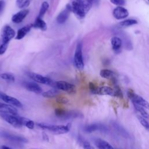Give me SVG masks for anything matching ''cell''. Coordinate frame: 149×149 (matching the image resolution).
Segmentation results:
<instances>
[{
  "label": "cell",
  "instance_id": "6da1fadb",
  "mask_svg": "<svg viewBox=\"0 0 149 149\" xmlns=\"http://www.w3.org/2000/svg\"><path fill=\"white\" fill-rule=\"evenodd\" d=\"M37 125L41 129L49 132L54 134H62L67 133L69 132L72 127L71 123H68L66 125H53L38 123Z\"/></svg>",
  "mask_w": 149,
  "mask_h": 149
},
{
  "label": "cell",
  "instance_id": "7a4b0ae2",
  "mask_svg": "<svg viewBox=\"0 0 149 149\" xmlns=\"http://www.w3.org/2000/svg\"><path fill=\"white\" fill-rule=\"evenodd\" d=\"M73 61L74 66L77 69L82 70L84 68V65L82 52V43L81 42H79L76 45Z\"/></svg>",
  "mask_w": 149,
  "mask_h": 149
},
{
  "label": "cell",
  "instance_id": "3957f363",
  "mask_svg": "<svg viewBox=\"0 0 149 149\" xmlns=\"http://www.w3.org/2000/svg\"><path fill=\"white\" fill-rule=\"evenodd\" d=\"M72 11L79 18L84 17L86 13L85 12L83 0H73L70 5Z\"/></svg>",
  "mask_w": 149,
  "mask_h": 149
},
{
  "label": "cell",
  "instance_id": "277c9868",
  "mask_svg": "<svg viewBox=\"0 0 149 149\" xmlns=\"http://www.w3.org/2000/svg\"><path fill=\"white\" fill-rule=\"evenodd\" d=\"M0 115L3 120H5L6 122H8L9 124L15 127L20 128L23 126L21 120V116H19L18 115H13L2 113Z\"/></svg>",
  "mask_w": 149,
  "mask_h": 149
},
{
  "label": "cell",
  "instance_id": "5b68a950",
  "mask_svg": "<svg viewBox=\"0 0 149 149\" xmlns=\"http://www.w3.org/2000/svg\"><path fill=\"white\" fill-rule=\"evenodd\" d=\"M127 95L132 102L136 103L146 109H149V102L142 97L135 94L132 90H129L127 92Z\"/></svg>",
  "mask_w": 149,
  "mask_h": 149
},
{
  "label": "cell",
  "instance_id": "8992f818",
  "mask_svg": "<svg viewBox=\"0 0 149 149\" xmlns=\"http://www.w3.org/2000/svg\"><path fill=\"white\" fill-rule=\"evenodd\" d=\"M16 33L15 30L9 26H5L1 31L0 40L5 43L9 44V41L15 37Z\"/></svg>",
  "mask_w": 149,
  "mask_h": 149
},
{
  "label": "cell",
  "instance_id": "52a82bcc",
  "mask_svg": "<svg viewBox=\"0 0 149 149\" xmlns=\"http://www.w3.org/2000/svg\"><path fill=\"white\" fill-rule=\"evenodd\" d=\"M55 86L58 90L65 91L69 94H74L76 92L75 86L66 81H57L55 82Z\"/></svg>",
  "mask_w": 149,
  "mask_h": 149
},
{
  "label": "cell",
  "instance_id": "ba28073f",
  "mask_svg": "<svg viewBox=\"0 0 149 149\" xmlns=\"http://www.w3.org/2000/svg\"><path fill=\"white\" fill-rule=\"evenodd\" d=\"M27 75L30 79H31L35 82L43 84H46V85H50V86L53 85V81L51 79L47 77L44 76L41 74H37L33 72H28Z\"/></svg>",
  "mask_w": 149,
  "mask_h": 149
},
{
  "label": "cell",
  "instance_id": "9c48e42d",
  "mask_svg": "<svg viewBox=\"0 0 149 149\" xmlns=\"http://www.w3.org/2000/svg\"><path fill=\"white\" fill-rule=\"evenodd\" d=\"M0 98L6 104L18 108H22L23 105L17 98L8 95L3 93H0Z\"/></svg>",
  "mask_w": 149,
  "mask_h": 149
},
{
  "label": "cell",
  "instance_id": "30bf717a",
  "mask_svg": "<svg viewBox=\"0 0 149 149\" xmlns=\"http://www.w3.org/2000/svg\"><path fill=\"white\" fill-rule=\"evenodd\" d=\"M129 12L127 9L123 6L116 7L112 12L113 16L117 20H121L125 19L129 16Z\"/></svg>",
  "mask_w": 149,
  "mask_h": 149
},
{
  "label": "cell",
  "instance_id": "8fae6325",
  "mask_svg": "<svg viewBox=\"0 0 149 149\" xmlns=\"http://www.w3.org/2000/svg\"><path fill=\"white\" fill-rule=\"evenodd\" d=\"M72 11L71 6L70 4H68L64 10L61 11L56 17V21L59 24L64 23L68 19L70 13Z\"/></svg>",
  "mask_w": 149,
  "mask_h": 149
},
{
  "label": "cell",
  "instance_id": "7c38bea8",
  "mask_svg": "<svg viewBox=\"0 0 149 149\" xmlns=\"http://www.w3.org/2000/svg\"><path fill=\"white\" fill-rule=\"evenodd\" d=\"M23 86L29 91L36 94H41L42 93L41 87L36 82L34 81H24L23 83Z\"/></svg>",
  "mask_w": 149,
  "mask_h": 149
},
{
  "label": "cell",
  "instance_id": "4fadbf2b",
  "mask_svg": "<svg viewBox=\"0 0 149 149\" xmlns=\"http://www.w3.org/2000/svg\"><path fill=\"white\" fill-rule=\"evenodd\" d=\"M0 112L5 114L18 115L17 110L14 106L2 102H0Z\"/></svg>",
  "mask_w": 149,
  "mask_h": 149
},
{
  "label": "cell",
  "instance_id": "5bb4252c",
  "mask_svg": "<svg viewBox=\"0 0 149 149\" xmlns=\"http://www.w3.org/2000/svg\"><path fill=\"white\" fill-rule=\"evenodd\" d=\"M1 136L4 139H6L8 140L15 141V142H19V143H27V140L23 137L10 134V133H6V132L2 133Z\"/></svg>",
  "mask_w": 149,
  "mask_h": 149
},
{
  "label": "cell",
  "instance_id": "9a60e30c",
  "mask_svg": "<svg viewBox=\"0 0 149 149\" xmlns=\"http://www.w3.org/2000/svg\"><path fill=\"white\" fill-rule=\"evenodd\" d=\"M98 95H108L115 97V91L114 88H112L108 86H102L97 87L95 94Z\"/></svg>",
  "mask_w": 149,
  "mask_h": 149
},
{
  "label": "cell",
  "instance_id": "2e32d148",
  "mask_svg": "<svg viewBox=\"0 0 149 149\" xmlns=\"http://www.w3.org/2000/svg\"><path fill=\"white\" fill-rule=\"evenodd\" d=\"M29 12L28 9H22V10L18 12L17 13H15L12 17V21L15 23H21L23 20L27 16Z\"/></svg>",
  "mask_w": 149,
  "mask_h": 149
},
{
  "label": "cell",
  "instance_id": "e0dca14e",
  "mask_svg": "<svg viewBox=\"0 0 149 149\" xmlns=\"http://www.w3.org/2000/svg\"><path fill=\"white\" fill-rule=\"evenodd\" d=\"M32 27H33V24H30L19 29L17 32L16 39L22 40V38H23L26 36V35L30 31Z\"/></svg>",
  "mask_w": 149,
  "mask_h": 149
},
{
  "label": "cell",
  "instance_id": "ac0fdd59",
  "mask_svg": "<svg viewBox=\"0 0 149 149\" xmlns=\"http://www.w3.org/2000/svg\"><path fill=\"white\" fill-rule=\"evenodd\" d=\"M111 43L112 45V49L114 52L118 53L120 51L122 45V40L116 36L112 37L111 39Z\"/></svg>",
  "mask_w": 149,
  "mask_h": 149
},
{
  "label": "cell",
  "instance_id": "d6986e66",
  "mask_svg": "<svg viewBox=\"0 0 149 149\" xmlns=\"http://www.w3.org/2000/svg\"><path fill=\"white\" fill-rule=\"evenodd\" d=\"M95 144L98 149H115L108 142L101 139H96Z\"/></svg>",
  "mask_w": 149,
  "mask_h": 149
},
{
  "label": "cell",
  "instance_id": "ffe728a7",
  "mask_svg": "<svg viewBox=\"0 0 149 149\" xmlns=\"http://www.w3.org/2000/svg\"><path fill=\"white\" fill-rule=\"evenodd\" d=\"M104 129H105V127L104 126L99 125V124L94 123V124H91V125L86 126L84 128V130L86 133H92V132L97 131V130H104Z\"/></svg>",
  "mask_w": 149,
  "mask_h": 149
},
{
  "label": "cell",
  "instance_id": "44dd1931",
  "mask_svg": "<svg viewBox=\"0 0 149 149\" xmlns=\"http://www.w3.org/2000/svg\"><path fill=\"white\" fill-rule=\"evenodd\" d=\"M33 27L39 29L42 31H45L47 29V25L45 21H44L41 17H37L33 24Z\"/></svg>",
  "mask_w": 149,
  "mask_h": 149
},
{
  "label": "cell",
  "instance_id": "7402d4cb",
  "mask_svg": "<svg viewBox=\"0 0 149 149\" xmlns=\"http://www.w3.org/2000/svg\"><path fill=\"white\" fill-rule=\"evenodd\" d=\"M59 94V91H58V89L54 88L42 93V95L45 98H52L56 97L57 96H58Z\"/></svg>",
  "mask_w": 149,
  "mask_h": 149
},
{
  "label": "cell",
  "instance_id": "603a6c76",
  "mask_svg": "<svg viewBox=\"0 0 149 149\" xmlns=\"http://www.w3.org/2000/svg\"><path fill=\"white\" fill-rule=\"evenodd\" d=\"M133 104V106L134 107V108L136 109V110L137 111H138L140 115H141V116H143V118H146V119H148L149 118V114L147 113V112L146 111V108H144V107L136 104L134 102H132Z\"/></svg>",
  "mask_w": 149,
  "mask_h": 149
},
{
  "label": "cell",
  "instance_id": "cb8c5ba5",
  "mask_svg": "<svg viewBox=\"0 0 149 149\" xmlns=\"http://www.w3.org/2000/svg\"><path fill=\"white\" fill-rule=\"evenodd\" d=\"M100 74L101 76V77H102V78L104 79H112L114 77L115 73L109 70V69H104L101 70L100 72Z\"/></svg>",
  "mask_w": 149,
  "mask_h": 149
},
{
  "label": "cell",
  "instance_id": "d4e9b609",
  "mask_svg": "<svg viewBox=\"0 0 149 149\" xmlns=\"http://www.w3.org/2000/svg\"><path fill=\"white\" fill-rule=\"evenodd\" d=\"M21 120H22L23 126H26V127H27L29 129H34L35 123L32 120H30L29 119H27V118H26L22 117V116H21Z\"/></svg>",
  "mask_w": 149,
  "mask_h": 149
},
{
  "label": "cell",
  "instance_id": "484cf974",
  "mask_svg": "<svg viewBox=\"0 0 149 149\" xmlns=\"http://www.w3.org/2000/svg\"><path fill=\"white\" fill-rule=\"evenodd\" d=\"M31 1L32 0H16V3L19 8L23 9L28 7Z\"/></svg>",
  "mask_w": 149,
  "mask_h": 149
},
{
  "label": "cell",
  "instance_id": "4316f807",
  "mask_svg": "<svg viewBox=\"0 0 149 149\" xmlns=\"http://www.w3.org/2000/svg\"><path fill=\"white\" fill-rule=\"evenodd\" d=\"M48 8H49V3L47 1L43 2L41 4L38 17L41 18L44 16V15L45 13L47 10L48 9Z\"/></svg>",
  "mask_w": 149,
  "mask_h": 149
},
{
  "label": "cell",
  "instance_id": "83f0119b",
  "mask_svg": "<svg viewBox=\"0 0 149 149\" xmlns=\"http://www.w3.org/2000/svg\"><path fill=\"white\" fill-rule=\"evenodd\" d=\"M137 23V21L134 19H126L123 21H122L119 23V25L121 27H129L134 24H136Z\"/></svg>",
  "mask_w": 149,
  "mask_h": 149
},
{
  "label": "cell",
  "instance_id": "f1b7e54d",
  "mask_svg": "<svg viewBox=\"0 0 149 149\" xmlns=\"http://www.w3.org/2000/svg\"><path fill=\"white\" fill-rule=\"evenodd\" d=\"M0 77L3 80H5L6 81H15V76L13 74L10 73H3L0 74Z\"/></svg>",
  "mask_w": 149,
  "mask_h": 149
},
{
  "label": "cell",
  "instance_id": "f546056e",
  "mask_svg": "<svg viewBox=\"0 0 149 149\" xmlns=\"http://www.w3.org/2000/svg\"><path fill=\"white\" fill-rule=\"evenodd\" d=\"M137 118L141 123V125L147 130L149 131V122L146 120V118L141 116H137Z\"/></svg>",
  "mask_w": 149,
  "mask_h": 149
},
{
  "label": "cell",
  "instance_id": "4dcf8cb0",
  "mask_svg": "<svg viewBox=\"0 0 149 149\" xmlns=\"http://www.w3.org/2000/svg\"><path fill=\"white\" fill-rule=\"evenodd\" d=\"M93 3V0H83V5L85 9V12L87 13L91 9Z\"/></svg>",
  "mask_w": 149,
  "mask_h": 149
},
{
  "label": "cell",
  "instance_id": "1f68e13d",
  "mask_svg": "<svg viewBox=\"0 0 149 149\" xmlns=\"http://www.w3.org/2000/svg\"><path fill=\"white\" fill-rule=\"evenodd\" d=\"M69 100L65 97L62 96H57L56 98V102L58 104H66L69 102Z\"/></svg>",
  "mask_w": 149,
  "mask_h": 149
},
{
  "label": "cell",
  "instance_id": "d6a6232c",
  "mask_svg": "<svg viewBox=\"0 0 149 149\" xmlns=\"http://www.w3.org/2000/svg\"><path fill=\"white\" fill-rule=\"evenodd\" d=\"M8 44H9L5 43L0 40V55H2L6 52L8 47Z\"/></svg>",
  "mask_w": 149,
  "mask_h": 149
},
{
  "label": "cell",
  "instance_id": "836d02e7",
  "mask_svg": "<svg viewBox=\"0 0 149 149\" xmlns=\"http://www.w3.org/2000/svg\"><path fill=\"white\" fill-rule=\"evenodd\" d=\"M110 2L118 6H122L125 4L126 0H110Z\"/></svg>",
  "mask_w": 149,
  "mask_h": 149
},
{
  "label": "cell",
  "instance_id": "e575fe53",
  "mask_svg": "<svg viewBox=\"0 0 149 149\" xmlns=\"http://www.w3.org/2000/svg\"><path fill=\"white\" fill-rule=\"evenodd\" d=\"M83 149H95L94 147L87 141H84L82 143Z\"/></svg>",
  "mask_w": 149,
  "mask_h": 149
},
{
  "label": "cell",
  "instance_id": "d590c367",
  "mask_svg": "<svg viewBox=\"0 0 149 149\" xmlns=\"http://www.w3.org/2000/svg\"><path fill=\"white\" fill-rule=\"evenodd\" d=\"M114 89L115 91V97H117L119 98H122V93L121 91L120 88L118 86H116Z\"/></svg>",
  "mask_w": 149,
  "mask_h": 149
},
{
  "label": "cell",
  "instance_id": "8d00e7d4",
  "mask_svg": "<svg viewBox=\"0 0 149 149\" xmlns=\"http://www.w3.org/2000/svg\"><path fill=\"white\" fill-rule=\"evenodd\" d=\"M98 87H97L94 83L90 82L89 83V89L90 90V91L93 93V94H95V92L97 90Z\"/></svg>",
  "mask_w": 149,
  "mask_h": 149
},
{
  "label": "cell",
  "instance_id": "74e56055",
  "mask_svg": "<svg viewBox=\"0 0 149 149\" xmlns=\"http://www.w3.org/2000/svg\"><path fill=\"white\" fill-rule=\"evenodd\" d=\"M5 5V1L3 0H0V14L3 11Z\"/></svg>",
  "mask_w": 149,
  "mask_h": 149
},
{
  "label": "cell",
  "instance_id": "f35d334b",
  "mask_svg": "<svg viewBox=\"0 0 149 149\" xmlns=\"http://www.w3.org/2000/svg\"><path fill=\"white\" fill-rule=\"evenodd\" d=\"M42 139L45 141H49V137L44 132H42Z\"/></svg>",
  "mask_w": 149,
  "mask_h": 149
},
{
  "label": "cell",
  "instance_id": "ab89813d",
  "mask_svg": "<svg viewBox=\"0 0 149 149\" xmlns=\"http://www.w3.org/2000/svg\"><path fill=\"white\" fill-rule=\"evenodd\" d=\"M1 149H12V148H10L9 147H8V146L3 145V146H1Z\"/></svg>",
  "mask_w": 149,
  "mask_h": 149
},
{
  "label": "cell",
  "instance_id": "60d3db41",
  "mask_svg": "<svg viewBox=\"0 0 149 149\" xmlns=\"http://www.w3.org/2000/svg\"><path fill=\"white\" fill-rule=\"evenodd\" d=\"M148 2H149V0H148Z\"/></svg>",
  "mask_w": 149,
  "mask_h": 149
}]
</instances>
